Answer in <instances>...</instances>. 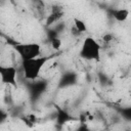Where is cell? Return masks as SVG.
Masks as SVG:
<instances>
[{"label":"cell","mask_w":131,"mask_h":131,"mask_svg":"<svg viewBox=\"0 0 131 131\" xmlns=\"http://www.w3.org/2000/svg\"><path fill=\"white\" fill-rule=\"evenodd\" d=\"M8 118V113L6 111H4L2 107H0V125L3 124Z\"/></svg>","instance_id":"4fadbf2b"},{"label":"cell","mask_w":131,"mask_h":131,"mask_svg":"<svg viewBox=\"0 0 131 131\" xmlns=\"http://www.w3.org/2000/svg\"><path fill=\"white\" fill-rule=\"evenodd\" d=\"M55 106V110H56V123L59 124V125H63L68 122H71V121H76L78 119L72 117L67 111L62 110L61 107H59L58 105H54Z\"/></svg>","instance_id":"52a82bcc"},{"label":"cell","mask_w":131,"mask_h":131,"mask_svg":"<svg viewBox=\"0 0 131 131\" xmlns=\"http://www.w3.org/2000/svg\"><path fill=\"white\" fill-rule=\"evenodd\" d=\"M50 44L52 46L53 49H59L61 47V40L58 38V37H54V38H51L50 39Z\"/></svg>","instance_id":"7c38bea8"},{"label":"cell","mask_w":131,"mask_h":131,"mask_svg":"<svg viewBox=\"0 0 131 131\" xmlns=\"http://www.w3.org/2000/svg\"><path fill=\"white\" fill-rule=\"evenodd\" d=\"M73 21H74V27L76 28V30H77L80 34L85 33V32L87 31L86 23H85L83 19H80V18H78V17H74Z\"/></svg>","instance_id":"30bf717a"},{"label":"cell","mask_w":131,"mask_h":131,"mask_svg":"<svg viewBox=\"0 0 131 131\" xmlns=\"http://www.w3.org/2000/svg\"><path fill=\"white\" fill-rule=\"evenodd\" d=\"M21 121L25 122V124L29 127H33L36 122H37V117L34 115V114H29V115H23L20 117Z\"/></svg>","instance_id":"8fae6325"},{"label":"cell","mask_w":131,"mask_h":131,"mask_svg":"<svg viewBox=\"0 0 131 131\" xmlns=\"http://www.w3.org/2000/svg\"><path fill=\"white\" fill-rule=\"evenodd\" d=\"M51 59L50 56H37L30 59L21 60V69L24 76L27 80L34 81L37 80L40 76V73L44 66Z\"/></svg>","instance_id":"6da1fadb"},{"label":"cell","mask_w":131,"mask_h":131,"mask_svg":"<svg viewBox=\"0 0 131 131\" xmlns=\"http://www.w3.org/2000/svg\"><path fill=\"white\" fill-rule=\"evenodd\" d=\"M47 83L45 81H36L34 80L30 87V94L32 99H38L46 90Z\"/></svg>","instance_id":"8992f818"},{"label":"cell","mask_w":131,"mask_h":131,"mask_svg":"<svg viewBox=\"0 0 131 131\" xmlns=\"http://www.w3.org/2000/svg\"><path fill=\"white\" fill-rule=\"evenodd\" d=\"M16 77H17V70L15 67L0 64V80L3 84L12 87H17Z\"/></svg>","instance_id":"277c9868"},{"label":"cell","mask_w":131,"mask_h":131,"mask_svg":"<svg viewBox=\"0 0 131 131\" xmlns=\"http://www.w3.org/2000/svg\"><path fill=\"white\" fill-rule=\"evenodd\" d=\"M114 39V36L112 35V34H105L104 36H103V41L104 42H110V41H112Z\"/></svg>","instance_id":"5bb4252c"},{"label":"cell","mask_w":131,"mask_h":131,"mask_svg":"<svg viewBox=\"0 0 131 131\" xmlns=\"http://www.w3.org/2000/svg\"><path fill=\"white\" fill-rule=\"evenodd\" d=\"M100 44L93 37H86L80 48V57L85 60L98 61L100 59Z\"/></svg>","instance_id":"7a4b0ae2"},{"label":"cell","mask_w":131,"mask_h":131,"mask_svg":"<svg viewBox=\"0 0 131 131\" xmlns=\"http://www.w3.org/2000/svg\"><path fill=\"white\" fill-rule=\"evenodd\" d=\"M76 81H77V75L75 73H73V72L66 73L60 78L59 83H58V87L59 88H66V87L72 86L76 83Z\"/></svg>","instance_id":"ba28073f"},{"label":"cell","mask_w":131,"mask_h":131,"mask_svg":"<svg viewBox=\"0 0 131 131\" xmlns=\"http://www.w3.org/2000/svg\"><path fill=\"white\" fill-rule=\"evenodd\" d=\"M63 15H64L63 8L59 5H53L52 8H51L50 14L45 19V26L47 28H49V27L59 23V20L63 17Z\"/></svg>","instance_id":"5b68a950"},{"label":"cell","mask_w":131,"mask_h":131,"mask_svg":"<svg viewBox=\"0 0 131 131\" xmlns=\"http://www.w3.org/2000/svg\"><path fill=\"white\" fill-rule=\"evenodd\" d=\"M14 51L18 54V56L24 59H30L37 57L41 54V46L38 43H17L13 45Z\"/></svg>","instance_id":"3957f363"},{"label":"cell","mask_w":131,"mask_h":131,"mask_svg":"<svg viewBox=\"0 0 131 131\" xmlns=\"http://www.w3.org/2000/svg\"><path fill=\"white\" fill-rule=\"evenodd\" d=\"M112 16L117 20V21H125L128 16H129V10L126 8H118V9H113L112 11Z\"/></svg>","instance_id":"9c48e42d"}]
</instances>
